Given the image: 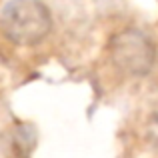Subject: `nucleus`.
Masks as SVG:
<instances>
[{
    "mask_svg": "<svg viewBox=\"0 0 158 158\" xmlns=\"http://www.w3.org/2000/svg\"><path fill=\"white\" fill-rule=\"evenodd\" d=\"M150 132H152V136H154V140L158 142V114L152 118V122H150Z\"/></svg>",
    "mask_w": 158,
    "mask_h": 158,
    "instance_id": "obj_3",
    "label": "nucleus"
},
{
    "mask_svg": "<svg viewBox=\"0 0 158 158\" xmlns=\"http://www.w3.org/2000/svg\"><path fill=\"white\" fill-rule=\"evenodd\" d=\"M4 36L16 44H38L52 30V16L40 0H10L0 14Z\"/></svg>",
    "mask_w": 158,
    "mask_h": 158,
    "instance_id": "obj_1",
    "label": "nucleus"
},
{
    "mask_svg": "<svg viewBox=\"0 0 158 158\" xmlns=\"http://www.w3.org/2000/svg\"><path fill=\"white\" fill-rule=\"evenodd\" d=\"M112 62L118 66L122 72L140 76L150 70L154 62V48L150 40L138 30H124L112 38L110 44Z\"/></svg>",
    "mask_w": 158,
    "mask_h": 158,
    "instance_id": "obj_2",
    "label": "nucleus"
}]
</instances>
